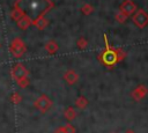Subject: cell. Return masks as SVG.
I'll return each mask as SVG.
<instances>
[{"instance_id":"obj_1","label":"cell","mask_w":148,"mask_h":133,"mask_svg":"<svg viewBox=\"0 0 148 133\" xmlns=\"http://www.w3.org/2000/svg\"><path fill=\"white\" fill-rule=\"evenodd\" d=\"M14 7L18 8L31 21H35L45 16L54 7V3L52 0H16Z\"/></svg>"},{"instance_id":"obj_2","label":"cell","mask_w":148,"mask_h":133,"mask_svg":"<svg viewBox=\"0 0 148 133\" xmlns=\"http://www.w3.org/2000/svg\"><path fill=\"white\" fill-rule=\"evenodd\" d=\"M104 43H105V49L99 53L98 56V60L102 65H104L108 68H112L113 66H116L118 62H120L121 60H124L127 56V53L119 47H113L109 44L108 37L106 35H104Z\"/></svg>"},{"instance_id":"obj_3","label":"cell","mask_w":148,"mask_h":133,"mask_svg":"<svg viewBox=\"0 0 148 133\" xmlns=\"http://www.w3.org/2000/svg\"><path fill=\"white\" fill-rule=\"evenodd\" d=\"M9 51L12 53L13 57L15 58H21L25 52H27V46L25 43L23 42V39H21L20 37H15L9 45Z\"/></svg>"},{"instance_id":"obj_4","label":"cell","mask_w":148,"mask_h":133,"mask_svg":"<svg viewBox=\"0 0 148 133\" xmlns=\"http://www.w3.org/2000/svg\"><path fill=\"white\" fill-rule=\"evenodd\" d=\"M10 75H12L13 80L16 82V81H18L23 77H28L29 76V71L22 62H16V64L13 65V67L10 69Z\"/></svg>"},{"instance_id":"obj_5","label":"cell","mask_w":148,"mask_h":133,"mask_svg":"<svg viewBox=\"0 0 148 133\" xmlns=\"http://www.w3.org/2000/svg\"><path fill=\"white\" fill-rule=\"evenodd\" d=\"M132 21L138 28L143 29L148 25V13L143 9H136V12L132 15Z\"/></svg>"},{"instance_id":"obj_6","label":"cell","mask_w":148,"mask_h":133,"mask_svg":"<svg viewBox=\"0 0 148 133\" xmlns=\"http://www.w3.org/2000/svg\"><path fill=\"white\" fill-rule=\"evenodd\" d=\"M34 105H35V108H36L37 110H39L42 113H45V112H47V111L51 109V106H52V101H51L46 95H40V96L35 101Z\"/></svg>"},{"instance_id":"obj_7","label":"cell","mask_w":148,"mask_h":133,"mask_svg":"<svg viewBox=\"0 0 148 133\" xmlns=\"http://www.w3.org/2000/svg\"><path fill=\"white\" fill-rule=\"evenodd\" d=\"M136 9H138V6H136L135 2L132 1V0H124V1L120 3V6H119V10L123 12V13H124L125 15H127V16L133 15V14L136 12Z\"/></svg>"},{"instance_id":"obj_8","label":"cell","mask_w":148,"mask_h":133,"mask_svg":"<svg viewBox=\"0 0 148 133\" xmlns=\"http://www.w3.org/2000/svg\"><path fill=\"white\" fill-rule=\"evenodd\" d=\"M148 94V88L145 86V84H139L132 93H131V96L134 101H141L146 97V95Z\"/></svg>"},{"instance_id":"obj_9","label":"cell","mask_w":148,"mask_h":133,"mask_svg":"<svg viewBox=\"0 0 148 133\" xmlns=\"http://www.w3.org/2000/svg\"><path fill=\"white\" fill-rule=\"evenodd\" d=\"M79 79H80V76H79V74L74 71V69H68V71H66L65 72V74H64V80L68 83V84H75L77 81H79Z\"/></svg>"},{"instance_id":"obj_10","label":"cell","mask_w":148,"mask_h":133,"mask_svg":"<svg viewBox=\"0 0 148 133\" xmlns=\"http://www.w3.org/2000/svg\"><path fill=\"white\" fill-rule=\"evenodd\" d=\"M44 49H45V51H46L49 54H54V53L58 52V50H59V45H58V43H57L56 40L51 39V40H49V42L45 43Z\"/></svg>"},{"instance_id":"obj_11","label":"cell","mask_w":148,"mask_h":133,"mask_svg":"<svg viewBox=\"0 0 148 133\" xmlns=\"http://www.w3.org/2000/svg\"><path fill=\"white\" fill-rule=\"evenodd\" d=\"M16 24H17V27L20 28V29H22V30H25V29H28L31 24H32V21L28 17V16H22L18 21H16Z\"/></svg>"},{"instance_id":"obj_12","label":"cell","mask_w":148,"mask_h":133,"mask_svg":"<svg viewBox=\"0 0 148 133\" xmlns=\"http://www.w3.org/2000/svg\"><path fill=\"white\" fill-rule=\"evenodd\" d=\"M47 23H49V21L44 17V16H42V17H38L37 20H35V21H32V24L38 29V30H44L46 27H47Z\"/></svg>"},{"instance_id":"obj_13","label":"cell","mask_w":148,"mask_h":133,"mask_svg":"<svg viewBox=\"0 0 148 133\" xmlns=\"http://www.w3.org/2000/svg\"><path fill=\"white\" fill-rule=\"evenodd\" d=\"M64 117L68 120V121H72L75 117H76V111L73 106H68L66 108V110L64 111Z\"/></svg>"},{"instance_id":"obj_14","label":"cell","mask_w":148,"mask_h":133,"mask_svg":"<svg viewBox=\"0 0 148 133\" xmlns=\"http://www.w3.org/2000/svg\"><path fill=\"white\" fill-rule=\"evenodd\" d=\"M75 106L80 110H83L88 106V99L84 97V96H79L76 99H75Z\"/></svg>"},{"instance_id":"obj_15","label":"cell","mask_w":148,"mask_h":133,"mask_svg":"<svg viewBox=\"0 0 148 133\" xmlns=\"http://www.w3.org/2000/svg\"><path fill=\"white\" fill-rule=\"evenodd\" d=\"M22 16H24V14H23L18 8L14 7V8L12 9V12H10V17H12L14 21H18Z\"/></svg>"},{"instance_id":"obj_16","label":"cell","mask_w":148,"mask_h":133,"mask_svg":"<svg viewBox=\"0 0 148 133\" xmlns=\"http://www.w3.org/2000/svg\"><path fill=\"white\" fill-rule=\"evenodd\" d=\"M81 12L83 15H90L94 12V7L90 3H83L81 7Z\"/></svg>"},{"instance_id":"obj_17","label":"cell","mask_w":148,"mask_h":133,"mask_svg":"<svg viewBox=\"0 0 148 133\" xmlns=\"http://www.w3.org/2000/svg\"><path fill=\"white\" fill-rule=\"evenodd\" d=\"M127 15H125L123 12H118V13H116V15H114V20L118 22V23H120V24H123V23H125L126 22V20H127Z\"/></svg>"},{"instance_id":"obj_18","label":"cell","mask_w":148,"mask_h":133,"mask_svg":"<svg viewBox=\"0 0 148 133\" xmlns=\"http://www.w3.org/2000/svg\"><path fill=\"white\" fill-rule=\"evenodd\" d=\"M76 45L80 50H84L88 46V40L84 37H79V39L76 40Z\"/></svg>"},{"instance_id":"obj_19","label":"cell","mask_w":148,"mask_h":133,"mask_svg":"<svg viewBox=\"0 0 148 133\" xmlns=\"http://www.w3.org/2000/svg\"><path fill=\"white\" fill-rule=\"evenodd\" d=\"M22 101V97H21V95L18 94V93H13L12 95H10V102L13 103V104H18L20 102Z\"/></svg>"},{"instance_id":"obj_20","label":"cell","mask_w":148,"mask_h":133,"mask_svg":"<svg viewBox=\"0 0 148 133\" xmlns=\"http://www.w3.org/2000/svg\"><path fill=\"white\" fill-rule=\"evenodd\" d=\"M16 83H17V86L20 88H27L30 84V80H29V77H23V79L16 81Z\"/></svg>"},{"instance_id":"obj_21","label":"cell","mask_w":148,"mask_h":133,"mask_svg":"<svg viewBox=\"0 0 148 133\" xmlns=\"http://www.w3.org/2000/svg\"><path fill=\"white\" fill-rule=\"evenodd\" d=\"M64 130L66 131V133H75L76 131H75V127L72 125V124H66L65 126H64Z\"/></svg>"},{"instance_id":"obj_22","label":"cell","mask_w":148,"mask_h":133,"mask_svg":"<svg viewBox=\"0 0 148 133\" xmlns=\"http://www.w3.org/2000/svg\"><path fill=\"white\" fill-rule=\"evenodd\" d=\"M53 133H66V131L64 130V126H60V127L56 128V130L53 131Z\"/></svg>"},{"instance_id":"obj_23","label":"cell","mask_w":148,"mask_h":133,"mask_svg":"<svg viewBox=\"0 0 148 133\" xmlns=\"http://www.w3.org/2000/svg\"><path fill=\"white\" fill-rule=\"evenodd\" d=\"M125 133H135V132H134L133 130H127V131H126Z\"/></svg>"},{"instance_id":"obj_24","label":"cell","mask_w":148,"mask_h":133,"mask_svg":"<svg viewBox=\"0 0 148 133\" xmlns=\"http://www.w3.org/2000/svg\"><path fill=\"white\" fill-rule=\"evenodd\" d=\"M111 133H117V132H111Z\"/></svg>"}]
</instances>
